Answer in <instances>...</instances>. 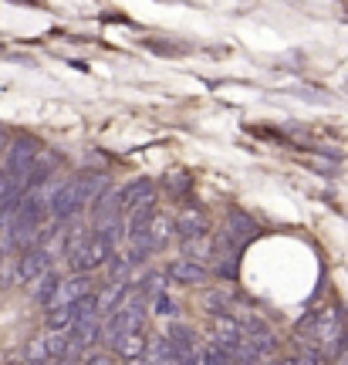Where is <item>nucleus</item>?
I'll list each match as a JSON object with an SVG mask.
<instances>
[{
	"instance_id": "obj_1",
	"label": "nucleus",
	"mask_w": 348,
	"mask_h": 365,
	"mask_svg": "<svg viewBox=\"0 0 348 365\" xmlns=\"http://www.w3.org/2000/svg\"><path fill=\"white\" fill-rule=\"evenodd\" d=\"M176 237H180V244H193V240H203L210 237V220H207V210L200 207V203H186L180 207V217H176Z\"/></svg>"
},
{
	"instance_id": "obj_2",
	"label": "nucleus",
	"mask_w": 348,
	"mask_h": 365,
	"mask_svg": "<svg viewBox=\"0 0 348 365\" xmlns=\"http://www.w3.org/2000/svg\"><path fill=\"white\" fill-rule=\"evenodd\" d=\"M91 294V274H71V277H61L54 294L48 298V312H58V308H68V304H78V301Z\"/></svg>"
},
{
	"instance_id": "obj_3",
	"label": "nucleus",
	"mask_w": 348,
	"mask_h": 365,
	"mask_svg": "<svg viewBox=\"0 0 348 365\" xmlns=\"http://www.w3.org/2000/svg\"><path fill=\"white\" fill-rule=\"evenodd\" d=\"M166 281H173L176 287H193V284H207L210 281V267L207 264H196L190 257H180L166 267Z\"/></svg>"
},
{
	"instance_id": "obj_4",
	"label": "nucleus",
	"mask_w": 348,
	"mask_h": 365,
	"mask_svg": "<svg viewBox=\"0 0 348 365\" xmlns=\"http://www.w3.org/2000/svg\"><path fill=\"white\" fill-rule=\"evenodd\" d=\"M223 234L230 237L237 247H244L247 240H254L260 234V227L254 223V217H247L240 207H230L227 210V227H223Z\"/></svg>"
},
{
	"instance_id": "obj_5",
	"label": "nucleus",
	"mask_w": 348,
	"mask_h": 365,
	"mask_svg": "<svg viewBox=\"0 0 348 365\" xmlns=\"http://www.w3.org/2000/svg\"><path fill=\"white\" fill-rule=\"evenodd\" d=\"M44 271H51V254L48 250H24V257L14 267V281L17 284H31Z\"/></svg>"
},
{
	"instance_id": "obj_6",
	"label": "nucleus",
	"mask_w": 348,
	"mask_h": 365,
	"mask_svg": "<svg viewBox=\"0 0 348 365\" xmlns=\"http://www.w3.org/2000/svg\"><path fill=\"white\" fill-rule=\"evenodd\" d=\"M122 217H126V210H122V193H118V190H105V193L91 203V223H95V227H105V223L122 220Z\"/></svg>"
},
{
	"instance_id": "obj_7",
	"label": "nucleus",
	"mask_w": 348,
	"mask_h": 365,
	"mask_svg": "<svg viewBox=\"0 0 348 365\" xmlns=\"http://www.w3.org/2000/svg\"><path fill=\"white\" fill-rule=\"evenodd\" d=\"M210 331H213V345H223V349H230L237 352V345H240V325H237V318L227 312L213 314V322H210Z\"/></svg>"
},
{
	"instance_id": "obj_8",
	"label": "nucleus",
	"mask_w": 348,
	"mask_h": 365,
	"mask_svg": "<svg viewBox=\"0 0 348 365\" xmlns=\"http://www.w3.org/2000/svg\"><path fill=\"white\" fill-rule=\"evenodd\" d=\"M132 294V281L129 284H105L102 294H95V301H98V318H108L112 312H118L126 301H129Z\"/></svg>"
},
{
	"instance_id": "obj_9",
	"label": "nucleus",
	"mask_w": 348,
	"mask_h": 365,
	"mask_svg": "<svg viewBox=\"0 0 348 365\" xmlns=\"http://www.w3.org/2000/svg\"><path fill=\"white\" fill-rule=\"evenodd\" d=\"M118 193H122V210H126V213H132L135 207H142V203L155 200V182L153 180H135V182H129V186H122Z\"/></svg>"
},
{
	"instance_id": "obj_10",
	"label": "nucleus",
	"mask_w": 348,
	"mask_h": 365,
	"mask_svg": "<svg viewBox=\"0 0 348 365\" xmlns=\"http://www.w3.org/2000/svg\"><path fill=\"white\" fill-rule=\"evenodd\" d=\"M145 240H149V247H153V254H159V250L169 247V240H173V220L169 217H155L149 227H145Z\"/></svg>"
},
{
	"instance_id": "obj_11",
	"label": "nucleus",
	"mask_w": 348,
	"mask_h": 365,
	"mask_svg": "<svg viewBox=\"0 0 348 365\" xmlns=\"http://www.w3.org/2000/svg\"><path fill=\"white\" fill-rule=\"evenodd\" d=\"M145 335H126V339H116L112 341V352L122 359V362H139L145 355Z\"/></svg>"
},
{
	"instance_id": "obj_12",
	"label": "nucleus",
	"mask_w": 348,
	"mask_h": 365,
	"mask_svg": "<svg viewBox=\"0 0 348 365\" xmlns=\"http://www.w3.org/2000/svg\"><path fill=\"white\" fill-rule=\"evenodd\" d=\"M41 341V352H44V362H65L68 359V331H48Z\"/></svg>"
},
{
	"instance_id": "obj_13",
	"label": "nucleus",
	"mask_w": 348,
	"mask_h": 365,
	"mask_svg": "<svg viewBox=\"0 0 348 365\" xmlns=\"http://www.w3.org/2000/svg\"><path fill=\"white\" fill-rule=\"evenodd\" d=\"M58 281H61V277H58L54 271H44L41 277H34V281H31V287H27V294H31L34 301H41V304H48V298L54 294V287H58Z\"/></svg>"
},
{
	"instance_id": "obj_14",
	"label": "nucleus",
	"mask_w": 348,
	"mask_h": 365,
	"mask_svg": "<svg viewBox=\"0 0 348 365\" xmlns=\"http://www.w3.org/2000/svg\"><path fill=\"white\" fill-rule=\"evenodd\" d=\"M149 308H153L155 314H166V318H169V314H176V301L169 298V291H166V294H159V298H155Z\"/></svg>"
},
{
	"instance_id": "obj_15",
	"label": "nucleus",
	"mask_w": 348,
	"mask_h": 365,
	"mask_svg": "<svg viewBox=\"0 0 348 365\" xmlns=\"http://www.w3.org/2000/svg\"><path fill=\"white\" fill-rule=\"evenodd\" d=\"M85 365H116V355H88Z\"/></svg>"
},
{
	"instance_id": "obj_16",
	"label": "nucleus",
	"mask_w": 348,
	"mask_h": 365,
	"mask_svg": "<svg viewBox=\"0 0 348 365\" xmlns=\"http://www.w3.org/2000/svg\"><path fill=\"white\" fill-rule=\"evenodd\" d=\"M21 365H51V362H31V359H27V362H21Z\"/></svg>"
},
{
	"instance_id": "obj_17",
	"label": "nucleus",
	"mask_w": 348,
	"mask_h": 365,
	"mask_svg": "<svg viewBox=\"0 0 348 365\" xmlns=\"http://www.w3.org/2000/svg\"><path fill=\"white\" fill-rule=\"evenodd\" d=\"M122 365H149V362H142V359H139V362H122Z\"/></svg>"
},
{
	"instance_id": "obj_18",
	"label": "nucleus",
	"mask_w": 348,
	"mask_h": 365,
	"mask_svg": "<svg viewBox=\"0 0 348 365\" xmlns=\"http://www.w3.org/2000/svg\"><path fill=\"white\" fill-rule=\"evenodd\" d=\"M257 365H277V362H257Z\"/></svg>"
}]
</instances>
